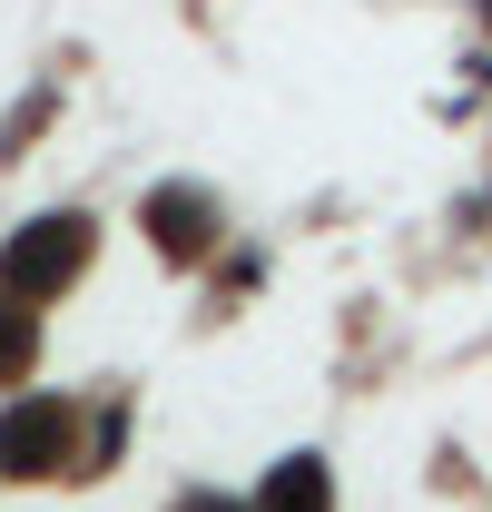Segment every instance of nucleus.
Masks as SVG:
<instances>
[{
	"label": "nucleus",
	"mask_w": 492,
	"mask_h": 512,
	"mask_svg": "<svg viewBox=\"0 0 492 512\" xmlns=\"http://www.w3.org/2000/svg\"><path fill=\"white\" fill-rule=\"evenodd\" d=\"M79 266H89V217H79V207H60V217H30V227L0 247V286L40 306V296H60Z\"/></svg>",
	"instance_id": "1"
},
{
	"label": "nucleus",
	"mask_w": 492,
	"mask_h": 512,
	"mask_svg": "<svg viewBox=\"0 0 492 512\" xmlns=\"http://www.w3.org/2000/svg\"><path fill=\"white\" fill-rule=\"evenodd\" d=\"M69 444H79V424L60 404H20L0 434V473H50V463H69Z\"/></svg>",
	"instance_id": "2"
},
{
	"label": "nucleus",
	"mask_w": 492,
	"mask_h": 512,
	"mask_svg": "<svg viewBox=\"0 0 492 512\" xmlns=\"http://www.w3.org/2000/svg\"><path fill=\"white\" fill-rule=\"evenodd\" d=\"M148 237H158L168 256H207V237H217V207H207L197 188H158V197H148Z\"/></svg>",
	"instance_id": "3"
},
{
	"label": "nucleus",
	"mask_w": 492,
	"mask_h": 512,
	"mask_svg": "<svg viewBox=\"0 0 492 512\" xmlns=\"http://www.w3.org/2000/svg\"><path fill=\"white\" fill-rule=\"evenodd\" d=\"M335 503V473L315 463V453H286L266 483H256V512H325Z\"/></svg>",
	"instance_id": "4"
},
{
	"label": "nucleus",
	"mask_w": 492,
	"mask_h": 512,
	"mask_svg": "<svg viewBox=\"0 0 492 512\" xmlns=\"http://www.w3.org/2000/svg\"><path fill=\"white\" fill-rule=\"evenodd\" d=\"M0 375H30V296L0 306Z\"/></svg>",
	"instance_id": "5"
},
{
	"label": "nucleus",
	"mask_w": 492,
	"mask_h": 512,
	"mask_svg": "<svg viewBox=\"0 0 492 512\" xmlns=\"http://www.w3.org/2000/svg\"><path fill=\"white\" fill-rule=\"evenodd\" d=\"M187 512H237V503H217V493H197V503H187Z\"/></svg>",
	"instance_id": "6"
}]
</instances>
